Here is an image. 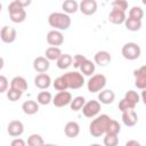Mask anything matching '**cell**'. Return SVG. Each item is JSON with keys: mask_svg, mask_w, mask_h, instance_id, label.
I'll list each match as a JSON object with an SVG mask.
<instances>
[{"mask_svg": "<svg viewBox=\"0 0 146 146\" xmlns=\"http://www.w3.org/2000/svg\"><path fill=\"white\" fill-rule=\"evenodd\" d=\"M111 117L107 114H100L94 119L89 125V132L92 137H100L106 133L107 127L111 122Z\"/></svg>", "mask_w": 146, "mask_h": 146, "instance_id": "6da1fadb", "label": "cell"}, {"mask_svg": "<svg viewBox=\"0 0 146 146\" xmlns=\"http://www.w3.org/2000/svg\"><path fill=\"white\" fill-rule=\"evenodd\" d=\"M71 17L64 13H51L48 17V23L51 27H54V30L57 31H66L70 26H71Z\"/></svg>", "mask_w": 146, "mask_h": 146, "instance_id": "7a4b0ae2", "label": "cell"}, {"mask_svg": "<svg viewBox=\"0 0 146 146\" xmlns=\"http://www.w3.org/2000/svg\"><path fill=\"white\" fill-rule=\"evenodd\" d=\"M8 13L11 22L14 23H22L26 18V10L23 8L17 0H14L8 6Z\"/></svg>", "mask_w": 146, "mask_h": 146, "instance_id": "3957f363", "label": "cell"}, {"mask_svg": "<svg viewBox=\"0 0 146 146\" xmlns=\"http://www.w3.org/2000/svg\"><path fill=\"white\" fill-rule=\"evenodd\" d=\"M62 78L64 79L67 89H80L83 84H84V78L81 73L73 71V72H67L65 74L62 75Z\"/></svg>", "mask_w": 146, "mask_h": 146, "instance_id": "277c9868", "label": "cell"}, {"mask_svg": "<svg viewBox=\"0 0 146 146\" xmlns=\"http://www.w3.org/2000/svg\"><path fill=\"white\" fill-rule=\"evenodd\" d=\"M106 76L104 74H94L90 76V79L87 82V88L90 92H98L102 91L106 86Z\"/></svg>", "mask_w": 146, "mask_h": 146, "instance_id": "5b68a950", "label": "cell"}, {"mask_svg": "<svg viewBox=\"0 0 146 146\" xmlns=\"http://www.w3.org/2000/svg\"><path fill=\"white\" fill-rule=\"evenodd\" d=\"M122 56L128 59V60H135L137 58H139L140 54H141V49L140 47L136 43V42H127L122 49H121Z\"/></svg>", "mask_w": 146, "mask_h": 146, "instance_id": "8992f818", "label": "cell"}, {"mask_svg": "<svg viewBox=\"0 0 146 146\" xmlns=\"http://www.w3.org/2000/svg\"><path fill=\"white\" fill-rule=\"evenodd\" d=\"M82 110V113L86 117H95L99 112H100V103L98 100H88L84 103L83 107L81 108Z\"/></svg>", "mask_w": 146, "mask_h": 146, "instance_id": "52a82bcc", "label": "cell"}, {"mask_svg": "<svg viewBox=\"0 0 146 146\" xmlns=\"http://www.w3.org/2000/svg\"><path fill=\"white\" fill-rule=\"evenodd\" d=\"M72 100V95L68 91H58L57 95H55V97L52 98L51 103L56 106V107H64L66 105H70Z\"/></svg>", "mask_w": 146, "mask_h": 146, "instance_id": "ba28073f", "label": "cell"}, {"mask_svg": "<svg viewBox=\"0 0 146 146\" xmlns=\"http://www.w3.org/2000/svg\"><path fill=\"white\" fill-rule=\"evenodd\" d=\"M16 36H17V32L13 26L5 25L0 30V39L5 43H13L16 40Z\"/></svg>", "mask_w": 146, "mask_h": 146, "instance_id": "9c48e42d", "label": "cell"}, {"mask_svg": "<svg viewBox=\"0 0 146 146\" xmlns=\"http://www.w3.org/2000/svg\"><path fill=\"white\" fill-rule=\"evenodd\" d=\"M133 76H135V86L140 90H145V88H146V67L143 65L139 68L135 70Z\"/></svg>", "mask_w": 146, "mask_h": 146, "instance_id": "30bf717a", "label": "cell"}, {"mask_svg": "<svg viewBox=\"0 0 146 146\" xmlns=\"http://www.w3.org/2000/svg\"><path fill=\"white\" fill-rule=\"evenodd\" d=\"M97 7H98V5H97L96 0H82L79 3V10L83 15H87V16L94 15L97 11Z\"/></svg>", "mask_w": 146, "mask_h": 146, "instance_id": "8fae6325", "label": "cell"}, {"mask_svg": "<svg viewBox=\"0 0 146 146\" xmlns=\"http://www.w3.org/2000/svg\"><path fill=\"white\" fill-rule=\"evenodd\" d=\"M47 42L48 44H50L51 47H58L60 44H63L64 42V35L60 31H57V30H51L47 33Z\"/></svg>", "mask_w": 146, "mask_h": 146, "instance_id": "7c38bea8", "label": "cell"}, {"mask_svg": "<svg viewBox=\"0 0 146 146\" xmlns=\"http://www.w3.org/2000/svg\"><path fill=\"white\" fill-rule=\"evenodd\" d=\"M7 132L9 133V136L17 138L24 132V124L19 120H13L8 123Z\"/></svg>", "mask_w": 146, "mask_h": 146, "instance_id": "4fadbf2b", "label": "cell"}, {"mask_svg": "<svg viewBox=\"0 0 146 146\" xmlns=\"http://www.w3.org/2000/svg\"><path fill=\"white\" fill-rule=\"evenodd\" d=\"M122 122L127 127H133L138 122V115L135 110H128L122 112Z\"/></svg>", "mask_w": 146, "mask_h": 146, "instance_id": "5bb4252c", "label": "cell"}, {"mask_svg": "<svg viewBox=\"0 0 146 146\" xmlns=\"http://www.w3.org/2000/svg\"><path fill=\"white\" fill-rule=\"evenodd\" d=\"M34 84L36 88L44 90L48 89L51 84V79L47 73H40L34 78Z\"/></svg>", "mask_w": 146, "mask_h": 146, "instance_id": "9a60e30c", "label": "cell"}, {"mask_svg": "<svg viewBox=\"0 0 146 146\" xmlns=\"http://www.w3.org/2000/svg\"><path fill=\"white\" fill-rule=\"evenodd\" d=\"M50 67V63L46 57H36L33 60V68L39 73H46Z\"/></svg>", "mask_w": 146, "mask_h": 146, "instance_id": "2e32d148", "label": "cell"}, {"mask_svg": "<svg viewBox=\"0 0 146 146\" xmlns=\"http://www.w3.org/2000/svg\"><path fill=\"white\" fill-rule=\"evenodd\" d=\"M64 133L68 138H75L80 133V125L75 121H70L64 127Z\"/></svg>", "mask_w": 146, "mask_h": 146, "instance_id": "e0dca14e", "label": "cell"}, {"mask_svg": "<svg viewBox=\"0 0 146 146\" xmlns=\"http://www.w3.org/2000/svg\"><path fill=\"white\" fill-rule=\"evenodd\" d=\"M27 87H29L27 81L23 76H18L17 75V76L13 78L11 81H10V88L11 89H15V90H18L21 92L26 91L27 90Z\"/></svg>", "mask_w": 146, "mask_h": 146, "instance_id": "ac0fdd59", "label": "cell"}, {"mask_svg": "<svg viewBox=\"0 0 146 146\" xmlns=\"http://www.w3.org/2000/svg\"><path fill=\"white\" fill-rule=\"evenodd\" d=\"M112 57H111V54L106 50H100V51H97L95 57H94V60L97 65L99 66H106L107 64H110Z\"/></svg>", "mask_w": 146, "mask_h": 146, "instance_id": "d6986e66", "label": "cell"}, {"mask_svg": "<svg viewBox=\"0 0 146 146\" xmlns=\"http://www.w3.org/2000/svg\"><path fill=\"white\" fill-rule=\"evenodd\" d=\"M115 99V94L113 90L111 89H105V90H102L99 91L98 94V100L100 104H105V105H108V104H112Z\"/></svg>", "mask_w": 146, "mask_h": 146, "instance_id": "ffe728a7", "label": "cell"}, {"mask_svg": "<svg viewBox=\"0 0 146 146\" xmlns=\"http://www.w3.org/2000/svg\"><path fill=\"white\" fill-rule=\"evenodd\" d=\"M22 110L27 115H33L39 112V104L35 100H25L22 104Z\"/></svg>", "mask_w": 146, "mask_h": 146, "instance_id": "44dd1931", "label": "cell"}, {"mask_svg": "<svg viewBox=\"0 0 146 146\" xmlns=\"http://www.w3.org/2000/svg\"><path fill=\"white\" fill-rule=\"evenodd\" d=\"M125 18H127L125 13L121 10H116V9H112V11L108 15V21L113 24H123Z\"/></svg>", "mask_w": 146, "mask_h": 146, "instance_id": "7402d4cb", "label": "cell"}, {"mask_svg": "<svg viewBox=\"0 0 146 146\" xmlns=\"http://www.w3.org/2000/svg\"><path fill=\"white\" fill-rule=\"evenodd\" d=\"M79 68L81 70V74H82V75L91 76V75H94V73H95L96 66H95V63H94V62H91L90 59L86 58Z\"/></svg>", "mask_w": 146, "mask_h": 146, "instance_id": "603a6c76", "label": "cell"}, {"mask_svg": "<svg viewBox=\"0 0 146 146\" xmlns=\"http://www.w3.org/2000/svg\"><path fill=\"white\" fill-rule=\"evenodd\" d=\"M57 62V67L60 70H66L72 65L73 57L70 54H62L60 57L56 60Z\"/></svg>", "mask_w": 146, "mask_h": 146, "instance_id": "cb8c5ba5", "label": "cell"}, {"mask_svg": "<svg viewBox=\"0 0 146 146\" xmlns=\"http://www.w3.org/2000/svg\"><path fill=\"white\" fill-rule=\"evenodd\" d=\"M62 8L64 9V14H74L79 10V3L75 0H65L62 5Z\"/></svg>", "mask_w": 146, "mask_h": 146, "instance_id": "d4e9b609", "label": "cell"}, {"mask_svg": "<svg viewBox=\"0 0 146 146\" xmlns=\"http://www.w3.org/2000/svg\"><path fill=\"white\" fill-rule=\"evenodd\" d=\"M62 50L59 49V47H49L47 48L46 52H44V57L48 59V60H57L60 55H62Z\"/></svg>", "mask_w": 146, "mask_h": 146, "instance_id": "484cf974", "label": "cell"}, {"mask_svg": "<svg viewBox=\"0 0 146 146\" xmlns=\"http://www.w3.org/2000/svg\"><path fill=\"white\" fill-rule=\"evenodd\" d=\"M124 26L127 30L131 31V32H136V31H139L140 27H141V21H137V19H133V18H125L124 21Z\"/></svg>", "mask_w": 146, "mask_h": 146, "instance_id": "4316f807", "label": "cell"}, {"mask_svg": "<svg viewBox=\"0 0 146 146\" xmlns=\"http://www.w3.org/2000/svg\"><path fill=\"white\" fill-rule=\"evenodd\" d=\"M51 100L52 96L49 91H41L36 96V103L39 105H48L49 103H51Z\"/></svg>", "mask_w": 146, "mask_h": 146, "instance_id": "83f0119b", "label": "cell"}, {"mask_svg": "<svg viewBox=\"0 0 146 146\" xmlns=\"http://www.w3.org/2000/svg\"><path fill=\"white\" fill-rule=\"evenodd\" d=\"M84 103H86L84 97H82V96H76L75 98H73V99L71 100V103H70V107H71L72 111L78 112V111H80V110L83 107Z\"/></svg>", "mask_w": 146, "mask_h": 146, "instance_id": "f1b7e54d", "label": "cell"}, {"mask_svg": "<svg viewBox=\"0 0 146 146\" xmlns=\"http://www.w3.org/2000/svg\"><path fill=\"white\" fill-rule=\"evenodd\" d=\"M43 138L38 133H32L27 138V146H43Z\"/></svg>", "mask_w": 146, "mask_h": 146, "instance_id": "f546056e", "label": "cell"}, {"mask_svg": "<svg viewBox=\"0 0 146 146\" xmlns=\"http://www.w3.org/2000/svg\"><path fill=\"white\" fill-rule=\"evenodd\" d=\"M128 17H129V18H133V19H137V21H141V18L144 17V10L141 9V7L133 6V7L129 10Z\"/></svg>", "mask_w": 146, "mask_h": 146, "instance_id": "4dcf8cb0", "label": "cell"}, {"mask_svg": "<svg viewBox=\"0 0 146 146\" xmlns=\"http://www.w3.org/2000/svg\"><path fill=\"white\" fill-rule=\"evenodd\" d=\"M103 143L105 146H117L119 145V137H117V135L105 133Z\"/></svg>", "mask_w": 146, "mask_h": 146, "instance_id": "1f68e13d", "label": "cell"}, {"mask_svg": "<svg viewBox=\"0 0 146 146\" xmlns=\"http://www.w3.org/2000/svg\"><path fill=\"white\" fill-rule=\"evenodd\" d=\"M123 98H125L127 100L131 102V103L135 104V105H137V104L139 103V100H140V97H139L138 92L135 91V90H128V91L125 92V95H124Z\"/></svg>", "mask_w": 146, "mask_h": 146, "instance_id": "d6a6232c", "label": "cell"}, {"mask_svg": "<svg viewBox=\"0 0 146 146\" xmlns=\"http://www.w3.org/2000/svg\"><path fill=\"white\" fill-rule=\"evenodd\" d=\"M121 131V125L119 124L117 121L115 120H111L108 127H107V130H106V133H112V135H119V132Z\"/></svg>", "mask_w": 146, "mask_h": 146, "instance_id": "836d02e7", "label": "cell"}, {"mask_svg": "<svg viewBox=\"0 0 146 146\" xmlns=\"http://www.w3.org/2000/svg\"><path fill=\"white\" fill-rule=\"evenodd\" d=\"M23 92L18 91V90H15V89H11L9 88L7 90V98L10 100V102H17L18 99H21Z\"/></svg>", "mask_w": 146, "mask_h": 146, "instance_id": "e575fe53", "label": "cell"}, {"mask_svg": "<svg viewBox=\"0 0 146 146\" xmlns=\"http://www.w3.org/2000/svg\"><path fill=\"white\" fill-rule=\"evenodd\" d=\"M127 8H128V2L125 0H114L112 2V9H116L125 13Z\"/></svg>", "mask_w": 146, "mask_h": 146, "instance_id": "d590c367", "label": "cell"}, {"mask_svg": "<svg viewBox=\"0 0 146 146\" xmlns=\"http://www.w3.org/2000/svg\"><path fill=\"white\" fill-rule=\"evenodd\" d=\"M135 107H136V105L132 104L131 102L127 100L125 98H122L119 103V110L121 112H124V111H128V110H135Z\"/></svg>", "mask_w": 146, "mask_h": 146, "instance_id": "8d00e7d4", "label": "cell"}, {"mask_svg": "<svg viewBox=\"0 0 146 146\" xmlns=\"http://www.w3.org/2000/svg\"><path fill=\"white\" fill-rule=\"evenodd\" d=\"M52 84H54V88H55L56 90H58V91H65V90L67 89L66 83H65L64 79L62 78V75L58 76L57 79H55V81L52 82Z\"/></svg>", "mask_w": 146, "mask_h": 146, "instance_id": "74e56055", "label": "cell"}, {"mask_svg": "<svg viewBox=\"0 0 146 146\" xmlns=\"http://www.w3.org/2000/svg\"><path fill=\"white\" fill-rule=\"evenodd\" d=\"M9 87V81L5 75H0V94L6 92Z\"/></svg>", "mask_w": 146, "mask_h": 146, "instance_id": "f35d334b", "label": "cell"}, {"mask_svg": "<svg viewBox=\"0 0 146 146\" xmlns=\"http://www.w3.org/2000/svg\"><path fill=\"white\" fill-rule=\"evenodd\" d=\"M86 59V57L83 56V55H75L74 57H73V62H72V65L75 67V68H79L80 66H81V64L83 63V60Z\"/></svg>", "mask_w": 146, "mask_h": 146, "instance_id": "ab89813d", "label": "cell"}, {"mask_svg": "<svg viewBox=\"0 0 146 146\" xmlns=\"http://www.w3.org/2000/svg\"><path fill=\"white\" fill-rule=\"evenodd\" d=\"M10 146H26V143L22 138H15L11 140Z\"/></svg>", "mask_w": 146, "mask_h": 146, "instance_id": "60d3db41", "label": "cell"}, {"mask_svg": "<svg viewBox=\"0 0 146 146\" xmlns=\"http://www.w3.org/2000/svg\"><path fill=\"white\" fill-rule=\"evenodd\" d=\"M124 146H143V145H141L139 141L135 140V139H130V140H128V141L125 143Z\"/></svg>", "mask_w": 146, "mask_h": 146, "instance_id": "b9f144b4", "label": "cell"}, {"mask_svg": "<svg viewBox=\"0 0 146 146\" xmlns=\"http://www.w3.org/2000/svg\"><path fill=\"white\" fill-rule=\"evenodd\" d=\"M17 1H18V3H19L23 8H25L26 6L31 5V0H17Z\"/></svg>", "mask_w": 146, "mask_h": 146, "instance_id": "7bdbcfd3", "label": "cell"}, {"mask_svg": "<svg viewBox=\"0 0 146 146\" xmlns=\"http://www.w3.org/2000/svg\"><path fill=\"white\" fill-rule=\"evenodd\" d=\"M3 65H5V60H3L2 57H0V71L3 68Z\"/></svg>", "mask_w": 146, "mask_h": 146, "instance_id": "ee69618b", "label": "cell"}, {"mask_svg": "<svg viewBox=\"0 0 146 146\" xmlns=\"http://www.w3.org/2000/svg\"><path fill=\"white\" fill-rule=\"evenodd\" d=\"M43 146H59V145H55V144H44Z\"/></svg>", "mask_w": 146, "mask_h": 146, "instance_id": "f6af8a7d", "label": "cell"}, {"mask_svg": "<svg viewBox=\"0 0 146 146\" xmlns=\"http://www.w3.org/2000/svg\"><path fill=\"white\" fill-rule=\"evenodd\" d=\"M89 146H102V145H99V144H91V145H89Z\"/></svg>", "mask_w": 146, "mask_h": 146, "instance_id": "bcb514c9", "label": "cell"}, {"mask_svg": "<svg viewBox=\"0 0 146 146\" xmlns=\"http://www.w3.org/2000/svg\"><path fill=\"white\" fill-rule=\"evenodd\" d=\"M1 8H2V5L0 3V11H1Z\"/></svg>", "mask_w": 146, "mask_h": 146, "instance_id": "7dc6e473", "label": "cell"}]
</instances>
